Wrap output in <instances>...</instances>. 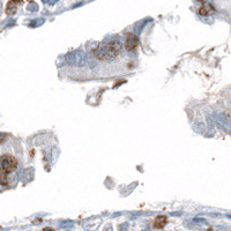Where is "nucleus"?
<instances>
[{
  "label": "nucleus",
  "instance_id": "f257e3e1",
  "mask_svg": "<svg viewBox=\"0 0 231 231\" xmlns=\"http://www.w3.org/2000/svg\"><path fill=\"white\" fill-rule=\"evenodd\" d=\"M121 51V44L118 39H111L94 51V56L98 60H111L119 56Z\"/></svg>",
  "mask_w": 231,
  "mask_h": 231
},
{
  "label": "nucleus",
  "instance_id": "f03ea898",
  "mask_svg": "<svg viewBox=\"0 0 231 231\" xmlns=\"http://www.w3.org/2000/svg\"><path fill=\"white\" fill-rule=\"evenodd\" d=\"M87 56L84 52L82 51H75V52H71L65 56V61L69 65L73 66H83L86 64Z\"/></svg>",
  "mask_w": 231,
  "mask_h": 231
},
{
  "label": "nucleus",
  "instance_id": "7ed1b4c3",
  "mask_svg": "<svg viewBox=\"0 0 231 231\" xmlns=\"http://www.w3.org/2000/svg\"><path fill=\"white\" fill-rule=\"evenodd\" d=\"M18 165V161L15 157L10 155H2L0 157V171L2 172H10L13 171Z\"/></svg>",
  "mask_w": 231,
  "mask_h": 231
},
{
  "label": "nucleus",
  "instance_id": "20e7f679",
  "mask_svg": "<svg viewBox=\"0 0 231 231\" xmlns=\"http://www.w3.org/2000/svg\"><path fill=\"white\" fill-rule=\"evenodd\" d=\"M138 43H139V39L135 35H128V37L126 39L125 46L127 50H134L138 46Z\"/></svg>",
  "mask_w": 231,
  "mask_h": 231
},
{
  "label": "nucleus",
  "instance_id": "39448f33",
  "mask_svg": "<svg viewBox=\"0 0 231 231\" xmlns=\"http://www.w3.org/2000/svg\"><path fill=\"white\" fill-rule=\"evenodd\" d=\"M165 224H166V216H163V215H162V216H157L155 218L154 226L156 229H162Z\"/></svg>",
  "mask_w": 231,
  "mask_h": 231
},
{
  "label": "nucleus",
  "instance_id": "423d86ee",
  "mask_svg": "<svg viewBox=\"0 0 231 231\" xmlns=\"http://www.w3.org/2000/svg\"><path fill=\"white\" fill-rule=\"evenodd\" d=\"M213 12H214V10H213V7L210 5H205V6H202L201 8H200V10H199V13L201 15H209V14H212Z\"/></svg>",
  "mask_w": 231,
  "mask_h": 231
},
{
  "label": "nucleus",
  "instance_id": "0eeeda50",
  "mask_svg": "<svg viewBox=\"0 0 231 231\" xmlns=\"http://www.w3.org/2000/svg\"><path fill=\"white\" fill-rule=\"evenodd\" d=\"M16 12V4L15 1H10L8 5H7V8H6V13L7 14H14Z\"/></svg>",
  "mask_w": 231,
  "mask_h": 231
},
{
  "label": "nucleus",
  "instance_id": "6e6552de",
  "mask_svg": "<svg viewBox=\"0 0 231 231\" xmlns=\"http://www.w3.org/2000/svg\"><path fill=\"white\" fill-rule=\"evenodd\" d=\"M27 10H28V12H30V13H35V12H37V10H39V7L37 4L31 2V4H29V5L27 6Z\"/></svg>",
  "mask_w": 231,
  "mask_h": 231
},
{
  "label": "nucleus",
  "instance_id": "1a4fd4ad",
  "mask_svg": "<svg viewBox=\"0 0 231 231\" xmlns=\"http://www.w3.org/2000/svg\"><path fill=\"white\" fill-rule=\"evenodd\" d=\"M44 23V19H36V20H33L31 22H30V25L31 27H38V25H42V24Z\"/></svg>",
  "mask_w": 231,
  "mask_h": 231
},
{
  "label": "nucleus",
  "instance_id": "9d476101",
  "mask_svg": "<svg viewBox=\"0 0 231 231\" xmlns=\"http://www.w3.org/2000/svg\"><path fill=\"white\" fill-rule=\"evenodd\" d=\"M6 139V134H4V133H0V143H2L4 141H5Z\"/></svg>",
  "mask_w": 231,
  "mask_h": 231
},
{
  "label": "nucleus",
  "instance_id": "9b49d317",
  "mask_svg": "<svg viewBox=\"0 0 231 231\" xmlns=\"http://www.w3.org/2000/svg\"><path fill=\"white\" fill-rule=\"evenodd\" d=\"M127 228H128V224L125 223V224H123V225L120 226V231H126L127 230Z\"/></svg>",
  "mask_w": 231,
  "mask_h": 231
},
{
  "label": "nucleus",
  "instance_id": "f8f14e48",
  "mask_svg": "<svg viewBox=\"0 0 231 231\" xmlns=\"http://www.w3.org/2000/svg\"><path fill=\"white\" fill-rule=\"evenodd\" d=\"M43 231H56V230H53L52 228H45Z\"/></svg>",
  "mask_w": 231,
  "mask_h": 231
},
{
  "label": "nucleus",
  "instance_id": "ddd939ff",
  "mask_svg": "<svg viewBox=\"0 0 231 231\" xmlns=\"http://www.w3.org/2000/svg\"><path fill=\"white\" fill-rule=\"evenodd\" d=\"M42 1H43V2H45V4H46V2H49L50 0H42Z\"/></svg>",
  "mask_w": 231,
  "mask_h": 231
},
{
  "label": "nucleus",
  "instance_id": "4468645a",
  "mask_svg": "<svg viewBox=\"0 0 231 231\" xmlns=\"http://www.w3.org/2000/svg\"><path fill=\"white\" fill-rule=\"evenodd\" d=\"M13 1H15V2H19V1H21V0H13Z\"/></svg>",
  "mask_w": 231,
  "mask_h": 231
},
{
  "label": "nucleus",
  "instance_id": "2eb2a0df",
  "mask_svg": "<svg viewBox=\"0 0 231 231\" xmlns=\"http://www.w3.org/2000/svg\"><path fill=\"white\" fill-rule=\"evenodd\" d=\"M144 231H148V230H144Z\"/></svg>",
  "mask_w": 231,
  "mask_h": 231
}]
</instances>
